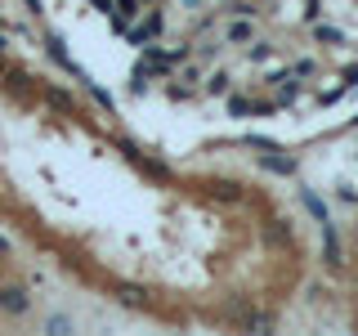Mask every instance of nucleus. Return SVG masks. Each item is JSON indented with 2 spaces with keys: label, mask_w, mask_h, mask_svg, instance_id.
<instances>
[{
  "label": "nucleus",
  "mask_w": 358,
  "mask_h": 336,
  "mask_svg": "<svg viewBox=\"0 0 358 336\" xmlns=\"http://www.w3.org/2000/svg\"><path fill=\"white\" fill-rule=\"evenodd\" d=\"M224 41H229V45H251L255 41V22L242 18V14H233L229 22H224Z\"/></svg>",
  "instance_id": "nucleus-1"
},
{
  "label": "nucleus",
  "mask_w": 358,
  "mask_h": 336,
  "mask_svg": "<svg viewBox=\"0 0 358 336\" xmlns=\"http://www.w3.org/2000/svg\"><path fill=\"white\" fill-rule=\"evenodd\" d=\"M260 166H264V171H273V175H296V157H287L282 148L260 153Z\"/></svg>",
  "instance_id": "nucleus-2"
},
{
  "label": "nucleus",
  "mask_w": 358,
  "mask_h": 336,
  "mask_svg": "<svg viewBox=\"0 0 358 336\" xmlns=\"http://www.w3.org/2000/svg\"><path fill=\"white\" fill-rule=\"evenodd\" d=\"M0 309H5V314H27L31 309V296L22 287H0Z\"/></svg>",
  "instance_id": "nucleus-3"
},
{
  "label": "nucleus",
  "mask_w": 358,
  "mask_h": 336,
  "mask_svg": "<svg viewBox=\"0 0 358 336\" xmlns=\"http://www.w3.org/2000/svg\"><path fill=\"white\" fill-rule=\"evenodd\" d=\"M117 300H121V305H130V309H148V305H152L148 291L134 287V283H117Z\"/></svg>",
  "instance_id": "nucleus-4"
},
{
  "label": "nucleus",
  "mask_w": 358,
  "mask_h": 336,
  "mask_svg": "<svg viewBox=\"0 0 358 336\" xmlns=\"http://www.w3.org/2000/svg\"><path fill=\"white\" fill-rule=\"evenodd\" d=\"M322 255H327L331 269L341 265V238H336V224L331 220H322Z\"/></svg>",
  "instance_id": "nucleus-5"
},
{
  "label": "nucleus",
  "mask_w": 358,
  "mask_h": 336,
  "mask_svg": "<svg viewBox=\"0 0 358 336\" xmlns=\"http://www.w3.org/2000/svg\"><path fill=\"white\" fill-rule=\"evenodd\" d=\"M45 104H54L59 112H76V104H72V94H63V90H54V85H45Z\"/></svg>",
  "instance_id": "nucleus-6"
},
{
  "label": "nucleus",
  "mask_w": 358,
  "mask_h": 336,
  "mask_svg": "<svg viewBox=\"0 0 358 336\" xmlns=\"http://www.w3.org/2000/svg\"><path fill=\"white\" fill-rule=\"evenodd\" d=\"M210 197H224V202H238V197H242V184H233V179H220V184H210Z\"/></svg>",
  "instance_id": "nucleus-7"
},
{
  "label": "nucleus",
  "mask_w": 358,
  "mask_h": 336,
  "mask_svg": "<svg viewBox=\"0 0 358 336\" xmlns=\"http://www.w3.org/2000/svg\"><path fill=\"white\" fill-rule=\"evenodd\" d=\"M264 238H268V242H278V246H287V242H291V229H287L282 220H273V224L264 229Z\"/></svg>",
  "instance_id": "nucleus-8"
},
{
  "label": "nucleus",
  "mask_w": 358,
  "mask_h": 336,
  "mask_svg": "<svg viewBox=\"0 0 358 336\" xmlns=\"http://www.w3.org/2000/svg\"><path fill=\"white\" fill-rule=\"evenodd\" d=\"M229 85H233V76H229V72H210V81H206V94H224Z\"/></svg>",
  "instance_id": "nucleus-9"
},
{
  "label": "nucleus",
  "mask_w": 358,
  "mask_h": 336,
  "mask_svg": "<svg viewBox=\"0 0 358 336\" xmlns=\"http://www.w3.org/2000/svg\"><path fill=\"white\" fill-rule=\"evenodd\" d=\"M224 14H242V18H255L260 9H255V5H246V0H233V5H224Z\"/></svg>",
  "instance_id": "nucleus-10"
},
{
  "label": "nucleus",
  "mask_w": 358,
  "mask_h": 336,
  "mask_svg": "<svg viewBox=\"0 0 358 336\" xmlns=\"http://www.w3.org/2000/svg\"><path fill=\"white\" fill-rule=\"evenodd\" d=\"M300 202H305V206H309V211H313V216H318V220H327V206H322V202L313 197L309 188H305V193H300Z\"/></svg>",
  "instance_id": "nucleus-11"
},
{
  "label": "nucleus",
  "mask_w": 358,
  "mask_h": 336,
  "mask_svg": "<svg viewBox=\"0 0 358 336\" xmlns=\"http://www.w3.org/2000/svg\"><path fill=\"white\" fill-rule=\"evenodd\" d=\"M229 112H233V117H246V112H255V104H246L242 94H233L229 99Z\"/></svg>",
  "instance_id": "nucleus-12"
},
{
  "label": "nucleus",
  "mask_w": 358,
  "mask_h": 336,
  "mask_svg": "<svg viewBox=\"0 0 358 336\" xmlns=\"http://www.w3.org/2000/svg\"><path fill=\"white\" fill-rule=\"evenodd\" d=\"M313 36H318L322 45H341L345 36H341V31H336V27H318V31H313Z\"/></svg>",
  "instance_id": "nucleus-13"
},
{
  "label": "nucleus",
  "mask_w": 358,
  "mask_h": 336,
  "mask_svg": "<svg viewBox=\"0 0 358 336\" xmlns=\"http://www.w3.org/2000/svg\"><path fill=\"white\" fill-rule=\"evenodd\" d=\"M246 54H251V63H264L268 59V45L264 41H251V50H246Z\"/></svg>",
  "instance_id": "nucleus-14"
},
{
  "label": "nucleus",
  "mask_w": 358,
  "mask_h": 336,
  "mask_svg": "<svg viewBox=\"0 0 358 336\" xmlns=\"http://www.w3.org/2000/svg\"><path fill=\"white\" fill-rule=\"evenodd\" d=\"M27 9H31V14H41V0H27Z\"/></svg>",
  "instance_id": "nucleus-15"
},
{
  "label": "nucleus",
  "mask_w": 358,
  "mask_h": 336,
  "mask_svg": "<svg viewBox=\"0 0 358 336\" xmlns=\"http://www.w3.org/2000/svg\"><path fill=\"white\" fill-rule=\"evenodd\" d=\"M5 72H9V63H5V59H0V81H5Z\"/></svg>",
  "instance_id": "nucleus-16"
},
{
  "label": "nucleus",
  "mask_w": 358,
  "mask_h": 336,
  "mask_svg": "<svg viewBox=\"0 0 358 336\" xmlns=\"http://www.w3.org/2000/svg\"><path fill=\"white\" fill-rule=\"evenodd\" d=\"M5 50H9V41H5V36H0V54H5Z\"/></svg>",
  "instance_id": "nucleus-17"
}]
</instances>
